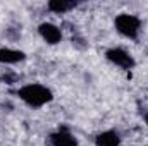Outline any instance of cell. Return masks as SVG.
<instances>
[{
	"label": "cell",
	"instance_id": "obj_1",
	"mask_svg": "<svg viewBox=\"0 0 148 146\" xmlns=\"http://www.w3.org/2000/svg\"><path fill=\"white\" fill-rule=\"evenodd\" d=\"M17 96L28 107H33V108H40V107H43V105H47V103H50L53 100L52 89H48L43 84H36V83L19 88L17 89Z\"/></svg>",
	"mask_w": 148,
	"mask_h": 146
},
{
	"label": "cell",
	"instance_id": "obj_10",
	"mask_svg": "<svg viewBox=\"0 0 148 146\" xmlns=\"http://www.w3.org/2000/svg\"><path fill=\"white\" fill-rule=\"evenodd\" d=\"M145 124H147V127H148V112L145 113Z\"/></svg>",
	"mask_w": 148,
	"mask_h": 146
},
{
	"label": "cell",
	"instance_id": "obj_6",
	"mask_svg": "<svg viewBox=\"0 0 148 146\" xmlns=\"http://www.w3.org/2000/svg\"><path fill=\"white\" fill-rule=\"evenodd\" d=\"M26 59V53L21 52V50H16V48H0V64H19Z\"/></svg>",
	"mask_w": 148,
	"mask_h": 146
},
{
	"label": "cell",
	"instance_id": "obj_7",
	"mask_svg": "<svg viewBox=\"0 0 148 146\" xmlns=\"http://www.w3.org/2000/svg\"><path fill=\"white\" fill-rule=\"evenodd\" d=\"M95 146H121V136L115 131H103L95 136Z\"/></svg>",
	"mask_w": 148,
	"mask_h": 146
},
{
	"label": "cell",
	"instance_id": "obj_3",
	"mask_svg": "<svg viewBox=\"0 0 148 146\" xmlns=\"http://www.w3.org/2000/svg\"><path fill=\"white\" fill-rule=\"evenodd\" d=\"M105 59L109 62H112L114 65L124 69V71H129V69H133L136 65L133 55L129 52H126L124 48H121V46H112V48H109L105 52Z\"/></svg>",
	"mask_w": 148,
	"mask_h": 146
},
{
	"label": "cell",
	"instance_id": "obj_2",
	"mask_svg": "<svg viewBox=\"0 0 148 146\" xmlns=\"http://www.w3.org/2000/svg\"><path fill=\"white\" fill-rule=\"evenodd\" d=\"M114 26L115 29L122 35L124 38H129V40H136L140 35V29H141V21L138 16L134 14H119L114 21Z\"/></svg>",
	"mask_w": 148,
	"mask_h": 146
},
{
	"label": "cell",
	"instance_id": "obj_8",
	"mask_svg": "<svg viewBox=\"0 0 148 146\" xmlns=\"http://www.w3.org/2000/svg\"><path fill=\"white\" fill-rule=\"evenodd\" d=\"M77 3L76 2H69V0H50L48 2V9L53 14H66L69 10H73Z\"/></svg>",
	"mask_w": 148,
	"mask_h": 146
},
{
	"label": "cell",
	"instance_id": "obj_4",
	"mask_svg": "<svg viewBox=\"0 0 148 146\" xmlns=\"http://www.w3.org/2000/svg\"><path fill=\"white\" fill-rule=\"evenodd\" d=\"M38 35L48 45H57V43L62 41V31H60V28L55 26V24H52V23H41L38 26Z\"/></svg>",
	"mask_w": 148,
	"mask_h": 146
},
{
	"label": "cell",
	"instance_id": "obj_5",
	"mask_svg": "<svg viewBox=\"0 0 148 146\" xmlns=\"http://www.w3.org/2000/svg\"><path fill=\"white\" fill-rule=\"evenodd\" d=\"M48 143L52 146H79L76 136L71 134L67 129H59L48 136Z\"/></svg>",
	"mask_w": 148,
	"mask_h": 146
},
{
	"label": "cell",
	"instance_id": "obj_9",
	"mask_svg": "<svg viewBox=\"0 0 148 146\" xmlns=\"http://www.w3.org/2000/svg\"><path fill=\"white\" fill-rule=\"evenodd\" d=\"M2 81H5V84H12L17 81V76L16 74H5V76H2Z\"/></svg>",
	"mask_w": 148,
	"mask_h": 146
}]
</instances>
